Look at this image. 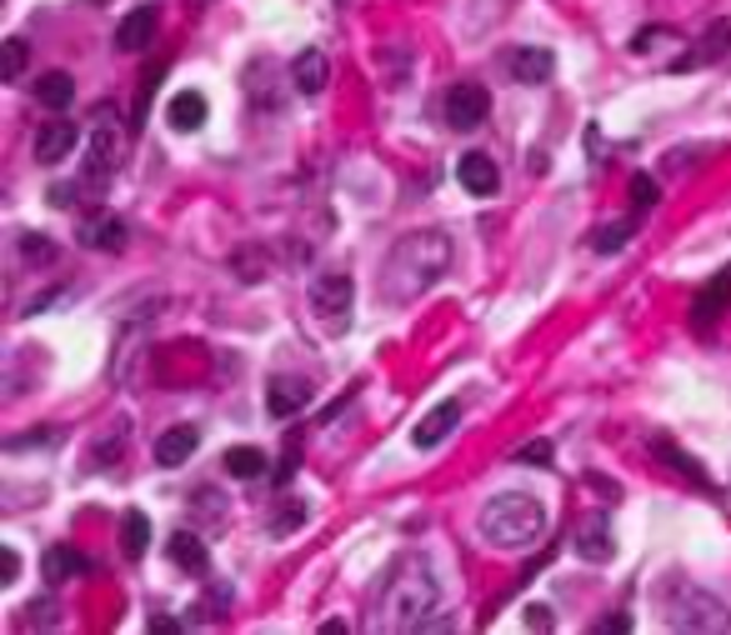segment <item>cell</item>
<instances>
[{"label": "cell", "mask_w": 731, "mask_h": 635, "mask_svg": "<svg viewBox=\"0 0 731 635\" xmlns=\"http://www.w3.org/2000/svg\"><path fill=\"white\" fill-rule=\"evenodd\" d=\"M451 266V236L447 230H411V236L396 240V250L386 256L381 266V286H386V301L401 305V301H416L447 276Z\"/></svg>", "instance_id": "1"}, {"label": "cell", "mask_w": 731, "mask_h": 635, "mask_svg": "<svg viewBox=\"0 0 731 635\" xmlns=\"http://www.w3.org/2000/svg\"><path fill=\"white\" fill-rule=\"evenodd\" d=\"M437 605H441L437 575L426 571L421 560H401L381 591V625L386 631H421V625H431Z\"/></svg>", "instance_id": "2"}, {"label": "cell", "mask_w": 731, "mask_h": 635, "mask_svg": "<svg viewBox=\"0 0 731 635\" xmlns=\"http://www.w3.org/2000/svg\"><path fill=\"white\" fill-rule=\"evenodd\" d=\"M481 536L492 540L496 550H522L531 540L546 536V506L526 491H506V496L486 501L481 510Z\"/></svg>", "instance_id": "3"}, {"label": "cell", "mask_w": 731, "mask_h": 635, "mask_svg": "<svg viewBox=\"0 0 731 635\" xmlns=\"http://www.w3.org/2000/svg\"><path fill=\"white\" fill-rule=\"evenodd\" d=\"M666 625H671V631H727L731 615H727V605H721L711 591L681 585V595L666 605Z\"/></svg>", "instance_id": "4"}, {"label": "cell", "mask_w": 731, "mask_h": 635, "mask_svg": "<svg viewBox=\"0 0 731 635\" xmlns=\"http://www.w3.org/2000/svg\"><path fill=\"white\" fill-rule=\"evenodd\" d=\"M486 116H492V96H486V86H471V80L451 86V96H447V120H451V126H456V130H476Z\"/></svg>", "instance_id": "5"}, {"label": "cell", "mask_w": 731, "mask_h": 635, "mask_svg": "<svg viewBox=\"0 0 731 635\" xmlns=\"http://www.w3.org/2000/svg\"><path fill=\"white\" fill-rule=\"evenodd\" d=\"M351 295H356L351 276H321L316 286H311V311H316L321 321H346Z\"/></svg>", "instance_id": "6"}, {"label": "cell", "mask_w": 731, "mask_h": 635, "mask_svg": "<svg viewBox=\"0 0 731 635\" xmlns=\"http://www.w3.org/2000/svg\"><path fill=\"white\" fill-rule=\"evenodd\" d=\"M506 71H512L522 86H546L551 71H557V55L546 51V45H516V51L506 55Z\"/></svg>", "instance_id": "7"}, {"label": "cell", "mask_w": 731, "mask_h": 635, "mask_svg": "<svg viewBox=\"0 0 731 635\" xmlns=\"http://www.w3.org/2000/svg\"><path fill=\"white\" fill-rule=\"evenodd\" d=\"M301 406H311V380H301V376H276L271 386H266V410H271L276 420L295 416Z\"/></svg>", "instance_id": "8"}, {"label": "cell", "mask_w": 731, "mask_h": 635, "mask_svg": "<svg viewBox=\"0 0 731 635\" xmlns=\"http://www.w3.org/2000/svg\"><path fill=\"white\" fill-rule=\"evenodd\" d=\"M456 420H461V406H456V400H441L437 410H426V416H421V426L411 431V441L421 445V451H437V445L456 431Z\"/></svg>", "instance_id": "9"}, {"label": "cell", "mask_w": 731, "mask_h": 635, "mask_svg": "<svg viewBox=\"0 0 731 635\" xmlns=\"http://www.w3.org/2000/svg\"><path fill=\"white\" fill-rule=\"evenodd\" d=\"M196 445H201L196 426H171V431L155 441V465H161V471H175V465H186L191 455H196Z\"/></svg>", "instance_id": "10"}, {"label": "cell", "mask_w": 731, "mask_h": 635, "mask_svg": "<svg viewBox=\"0 0 731 635\" xmlns=\"http://www.w3.org/2000/svg\"><path fill=\"white\" fill-rule=\"evenodd\" d=\"M456 175H461V185H466L471 195H496V191H502V171H496L492 155H481V151H466V155H461Z\"/></svg>", "instance_id": "11"}, {"label": "cell", "mask_w": 731, "mask_h": 635, "mask_svg": "<svg viewBox=\"0 0 731 635\" xmlns=\"http://www.w3.org/2000/svg\"><path fill=\"white\" fill-rule=\"evenodd\" d=\"M76 140H80V130L66 126V120H55V126H41V136H35V161H41V165L66 161V155L76 151Z\"/></svg>", "instance_id": "12"}, {"label": "cell", "mask_w": 731, "mask_h": 635, "mask_svg": "<svg viewBox=\"0 0 731 635\" xmlns=\"http://www.w3.org/2000/svg\"><path fill=\"white\" fill-rule=\"evenodd\" d=\"M165 550H171V560H175V566H181L186 575H206L211 550H206V540H201V536H191V530H175V536L165 540Z\"/></svg>", "instance_id": "13"}, {"label": "cell", "mask_w": 731, "mask_h": 635, "mask_svg": "<svg viewBox=\"0 0 731 635\" xmlns=\"http://www.w3.org/2000/svg\"><path fill=\"white\" fill-rule=\"evenodd\" d=\"M206 116H211V106H206L201 90H175L171 106H165V120H171L175 130H201V126H206Z\"/></svg>", "instance_id": "14"}, {"label": "cell", "mask_w": 731, "mask_h": 635, "mask_svg": "<svg viewBox=\"0 0 731 635\" xmlns=\"http://www.w3.org/2000/svg\"><path fill=\"white\" fill-rule=\"evenodd\" d=\"M291 76H295V90H301V96H321V86L331 80V61L321 51H301Z\"/></svg>", "instance_id": "15"}, {"label": "cell", "mask_w": 731, "mask_h": 635, "mask_svg": "<svg viewBox=\"0 0 731 635\" xmlns=\"http://www.w3.org/2000/svg\"><path fill=\"white\" fill-rule=\"evenodd\" d=\"M151 35H155V11H151V6H136V11L120 21L116 45H120V51H146V45H151Z\"/></svg>", "instance_id": "16"}, {"label": "cell", "mask_w": 731, "mask_h": 635, "mask_svg": "<svg viewBox=\"0 0 731 635\" xmlns=\"http://www.w3.org/2000/svg\"><path fill=\"white\" fill-rule=\"evenodd\" d=\"M577 556L581 560H612L616 556V540H612V526L606 520H587V526L577 530Z\"/></svg>", "instance_id": "17"}, {"label": "cell", "mask_w": 731, "mask_h": 635, "mask_svg": "<svg viewBox=\"0 0 731 635\" xmlns=\"http://www.w3.org/2000/svg\"><path fill=\"white\" fill-rule=\"evenodd\" d=\"M110 165H116V130L96 126V130H90V181L106 185L110 181Z\"/></svg>", "instance_id": "18"}, {"label": "cell", "mask_w": 731, "mask_h": 635, "mask_svg": "<svg viewBox=\"0 0 731 635\" xmlns=\"http://www.w3.org/2000/svg\"><path fill=\"white\" fill-rule=\"evenodd\" d=\"M80 571H86V556H80V550H71V546H55V550H45V581H51V585H66V581H76Z\"/></svg>", "instance_id": "19"}, {"label": "cell", "mask_w": 731, "mask_h": 635, "mask_svg": "<svg viewBox=\"0 0 731 635\" xmlns=\"http://www.w3.org/2000/svg\"><path fill=\"white\" fill-rule=\"evenodd\" d=\"M727 301H731V266L721 270V276L711 280L707 291L697 295V311H691V321H697V325H711V315H717V311H721V305H727Z\"/></svg>", "instance_id": "20"}, {"label": "cell", "mask_w": 731, "mask_h": 635, "mask_svg": "<svg viewBox=\"0 0 731 635\" xmlns=\"http://www.w3.org/2000/svg\"><path fill=\"white\" fill-rule=\"evenodd\" d=\"M41 106H51V110H66L71 100H76V80L66 76V71H51V76H41Z\"/></svg>", "instance_id": "21"}, {"label": "cell", "mask_w": 731, "mask_h": 635, "mask_svg": "<svg viewBox=\"0 0 731 635\" xmlns=\"http://www.w3.org/2000/svg\"><path fill=\"white\" fill-rule=\"evenodd\" d=\"M146 546H151V520H146L141 510H131V516H126V526H120V550H126L131 560H141Z\"/></svg>", "instance_id": "22"}, {"label": "cell", "mask_w": 731, "mask_h": 635, "mask_svg": "<svg viewBox=\"0 0 731 635\" xmlns=\"http://www.w3.org/2000/svg\"><path fill=\"white\" fill-rule=\"evenodd\" d=\"M226 471L240 475V481H256L266 471V455L256 445H236V451H226Z\"/></svg>", "instance_id": "23"}, {"label": "cell", "mask_w": 731, "mask_h": 635, "mask_svg": "<svg viewBox=\"0 0 731 635\" xmlns=\"http://www.w3.org/2000/svg\"><path fill=\"white\" fill-rule=\"evenodd\" d=\"M21 71H25V41H6V61H0V76L6 80H21Z\"/></svg>", "instance_id": "24"}, {"label": "cell", "mask_w": 731, "mask_h": 635, "mask_svg": "<svg viewBox=\"0 0 731 635\" xmlns=\"http://www.w3.org/2000/svg\"><path fill=\"white\" fill-rule=\"evenodd\" d=\"M636 230V220H622V226H606V230H596V240H591V246L596 250H622V240L632 236Z\"/></svg>", "instance_id": "25"}, {"label": "cell", "mask_w": 731, "mask_h": 635, "mask_svg": "<svg viewBox=\"0 0 731 635\" xmlns=\"http://www.w3.org/2000/svg\"><path fill=\"white\" fill-rule=\"evenodd\" d=\"M96 240H100V250H120L126 246V226H120V220H106V226L96 230Z\"/></svg>", "instance_id": "26"}, {"label": "cell", "mask_w": 731, "mask_h": 635, "mask_svg": "<svg viewBox=\"0 0 731 635\" xmlns=\"http://www.w3.org/2000/svg\"><path fill=\"white\" fill-rule=\"evenodd\" d=\"M632 201L642 205V211H646V205H656V181H652V175H636V181H632Z\"/></svg>", "instance_id": "27"}, {"label": "cell", "mask_w": 731, "mask_h": 635, "mask_svg": "<svg viewBox=\"0 0 731 635\" xmlns=\"http://www.w3.org/2000/svg\"><path fill=\"white\" fill-rule=\"evenodd\" d=\"M21 246H25V260H51V256H55V246H51L45 236H25Z\"/></svg>", "instance_id": "28"}, {"label": "cell", "mask_w": 731, "mask_h": 635, "mask_svg": "<svg viewBox=\"0 0 731 635\" xmlns=\"http://www.w3.org/2000/svg\"><path fill=\"white\" fill-rule=\"evenodd\" d=\"M516 461H531V465H551V445L546 441H531L526 451H516Z\"/></svg>", "instance_id": "29"}, {"label": "cell", "mask_w": 731, "mask_h": 635, "mask_svg": "<svg viewBox=\"0 0 731 635\" xmlns=\"http://www.w3.org/2000/svg\"><path fill=\"white\" fill-rule=\"evenodd\" d=\"M15 575H21V556L15 550H0V581L15 585Z\"/></svg>", "instance_id": "30"}, {"label": "cell", "mask_w": 731, "mask_h": 635, "mask_svg": "<svg viewBox=\"0 0 731 635\" xmlns=\"http://www.w3.org/2000/svg\"><path fill=\"white\" fill-rule=\"evenodd\" d=\"M526 625H531V631H551V611H546V605H531V611H526Z\"/></svg>", "instance_id": "31"}, {"label": "cell", "mask_w": 731, "mask_h": 635, "mask_svg": "<svg viewBox=\"0 0 731 635\" xmlns=\"http://www.w3.org/2000/svg\"><path fill=\"white\" fill-rule=\"evenodd\" d=\"M596 631H632V621H626V615H606Z\"/></svg>", "instance_id": "32"}]
</instances>
